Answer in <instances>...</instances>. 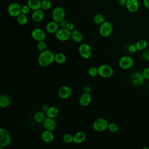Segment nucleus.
<instances>
[{
  "label": "nucleus",
  "mask_w": 149,
  "mask_h": 149,
  "mask_svg": "<svg viewBox=\"0 0 149 149\" xmlns=\"http://www.w3.org/2000/svg\"><path fill=\"white\" fill-rule=\"evenodd\" d=\"M113 31V26L109 22L105 21L103 23L100 24L99 28V33L101 36L103 37H107L109 36Z\"/></svg>",
  "instance_id": "4"
},
{
  "label": "nucleus",
  "mask_w": 149,
  "mask_h": 149,
  "mask_svg": "<svg viewBox=\"0 0 149 149\" xmlns=\"http://www.w3.org/2000/svg\"><path fill=\"white\" fill-rule=\"evenodd\" d=\"M93 21L96 24H101L105 22V17L102 15L98 13L94 16Z\"/></svg>",
  "instance_id": "29"
},
{
  "label": "nucleus",
  "mask_w": 149,
  "mask_h": 149,
  "mask_svg": "<svg viewBox=\"0 0 149 149\" xmlns=\"http://www.w3.org/2000/svg\"><path fill=\"white\" fill-rule=\"evenodd\" d=\"M119 66L123 69H129L134 65L133 59L129 56H122L119 61Z\"/></svg>",
  "instance_id": "8"
},
{
  "label": "nucleus",
  "mask_w": 149,
  "mask_h": 149,
  "mask_svg": "<svg viewBox=\"0 0 149 149\" xmlns=\"http://www.w3.org/2000/svg\"><path fill=\"white\" fill-rule=\"evenodd\" d=\"M143 57L146 59L148 60L149 59V51H146L143 54Z\"/></svg>",
  "instance_id": "41"
},
{
  "label": "nucleus",
  "mask_w": 149,
  "mask_h": 149,
  "mask_svg": "<svg viewBox=\"0 0 149 149\" xmlns=\"http://www.w3.org/2000/svg\"><path fill=\"white\" fill-rule=\"evenodd\" d=\"M148 62H149V59H148Z\"/></svg>",
  "instance_id": "44"
},
{
  "label": "nucleus",
  "mask_w": 149,
  "mask_h": 149,
  "mask_svg": "<svg viewBox=\"0 0 149 149\" xmlns=\"http://www.w3.org/2000/svg\"><path fill=\"white\" fill-rule=\"evenodd\" d=\"M42 123L44 129L53 132L56 129V123L54 120V118L47 116V118L44 120Z\"/></svg>",
  "instance_id": "13"
},
{
  "label": "nucleus",
  "mask_w": 149,
  "mask_h": 149,
  "mask_svg": "<svg viewBox=\"0 0 149 149\" xmlns=\"http://www.w3.org/2000/svg\"><path fill=\"white\" fill-rule=\"evenodd\" d=\"M59 113V111L58 108L52 106V107H49L47 111H45V114L47 116L52 118H55Z\"/></svg>",
  "instance_id": "24"
},
{
  "label": "nucleus",
  "mask_w": 149,
  "mask_h": 149,
  "mask_svg": "<svg viewBox=\"0 0 149 149\" xmlns=\"http://www.w3.org/2000/svg\"><path fill=\"white\" fill-rule=\"evenodd\" d=\"M71 31L66 28H61L55 33L56 38L61 41H65L70 38Z\"/></svg>",
  "instance_id": "10"
},
{
  "label": "nucleus",
  "mask_w": 149,
  "mask_h": 149,
  "mask_svg": "<svg viewBox=\"0 0 149 149\" xmlns=\"http://www.w3.org/2000/svg\"><path fill=\"white\" fill-rule=\"evenodd\" d=\"M143 5L146 9H149V0H143Z\"/></svg>",
  "instance_id": "40"
},
{
  "label": "nucleus",
  "mask_w": 149,
  "mask_h": 149,
  "mask_svg": "<svg viewBox=\"0 0 149 149\" xmlns=\"http://www.w3.org/2000/svg\"><path fill=\"white\" fill-rule=\"evenodd\" d=\"M98 75L104 78L110 77L113 74V70L109 65H101L98 68Z\"/></svg>",
  "instance_id": "6"
},
{
  "label": "nucleus",
  "mask_w": 149,
  "mask_h": 149,
  "mask_svg": "<svg viewBox=\"0 0 149 149\" xmlns=\"http://www.w3.org/2000/svg\"><path fill=\"white\" fill-rule=\"evenodd\" d=\"M109 123L105 118L97 119L93 124V129L97 132H102L108 129Z\"/></svg>",
  "instance_id": "3"
},
{
  "label": "nucleus",
  "mask_w": 149,
  "mask_h": 149,
  "mask_svg": "<svg viewBox=\"0 0 149 149\" xmlns=\"http://www.w3.org/2000/svg\"><path fill=\"white\" fill-rule=\"evenodd\" d=\"M11 102L12 98L9 95L4 94L0 96V107L2 108H5L9 106Z\"/></svg>",
  "instance_id": "19"
},
{
  "label": "nucleus",
  "mask_w": 149,
  "mask_h": 149,
  "mask_svg": "<svg viewBox=\"0 0 149 149\" xmlns=\"http://www.w3.org/2000/svg\"><path fill=\"white\" fill-rule=\"evenodd\" d=\"M37 49L40 51L41 52L44 51L45 50L47 49V44L44 41H39L37 43Z\"/></svg>",
  "instance_id": "34"
},
{
  "label": "nucleus",
  "mask_w": 149,
  "mask_h": 149,
  "mask_svg": "<svg viewBox=\"0 0 149 149\" xmlns=\"http://www.w3.org/2000/svg\"><path fill=\"white\" fill-rule=\"evenodd\" d=\"M88 73L91 77H95L98 75V68L95 66L90 67L88 70Z\"/></svg>",
  "instance_id": "33"
},
{
  "label": "nucleus",
  "mask_w": 149,
  "mask_h": 149,
  "mask_svg": "<svg viewBox=\"0 0 149 149\" xmlns=\"http://www.w3.org/2000/svg\"><path fill=\"white\" fill-rule=\"evenodd\" d=\"M59 23L52 20V21H50L49 22L46 26H45V30L47 31V32H48V33L50 34H53V33H55L59 29Z\"/></svg>",
  "instance_id": "17"
},
{
  "label": "nucleus",
  "mask_w": 149,
  "mask_h": 149,
  "mask_svg": "<svg viewBox=\"0 0 149 149\" xmlns=\"http://www.w3.org/2000/svg\"><path fill=\"white\" fill-rule=\"evenodd\" d=\"M11 135L9 131L5 128L0 129V147L1 148L8 147L11 143Z\"/></svg>",
  "instance_id": "2"
},
{
  "label": "nucleus",
  "mask_w": 149,
  "mask_h": 149,
  "mask_svg": "<svg viewBox=\"0 0 149 149\" xmlns=\"http://www.w3.org/2000/svg\"><path fill=\"white\" fill-rule=\"evenodd\" d=\"M54 61L58 64H63L66 61V56L63 53L59 52L55 54Z\"/></svg>",
  "instance_id": "25"
},
{
  "label": "nucleus",
  "mask_w": 149,
  "mask_h": 149,
  "mask_svg": "<svg viewBox=\"0 0 149 149\" xmlns=\"http://www.w3.org/2000/svg\"><path fill=\"white\" fill-rule=\"evenodd\" d=\"M55 54L52 51L49 49H46L41 52L38 57V64L42 67H47L49 66L54 62Z\"/></svg>",
  "instance_id": "1"
},
{
  "label": "nucleus",
  "mask_w": 149,
  "mask_h": 149,
  "mask_svg": "<svg viewBox=\"0 0 149 149\" xmlns=\"http://www.w3.org/2000/svg\"><path fill=\"white\" fill-rule=\"evenodd\" d=\"M44 17V13L42 9H39L34 10L31 15L32 20L36 23H39L41 22Z\"/></svg>",
  "instance_id": "18"
},
{
  "label": "nucleus",
  "mask_w": 149,
  "mask_h": 149,
  "mask_svg": "<svg viewBox=\"0 0 149 149\" xmlns=\"http://www.w3.org/2000/svg\"><path fill=\"white\" fill-rule=\"evenodd\" d=\"M68 23V22L66 20H63L62 21L61 23H59L61 28H66Z\"/></svg>",
  "instance_id": "39"
},
{
  "label": "nucleus",
  "mask_w": 149,
  "mask_h": 149,
  "mask_svg": "<svg viewBox=\"0 0 149 149\" xmlns=\"http://www.w3.org/2000/svg\"><path fill=\"white\" fill-rule=\"evenodd\" d=\"M80 55L84 59H88L92 54L90 46L87 43L81 44L78 48Z\"/></svg>",
  "instance_id": "7"
},
{
  "label": "nucleus",
  "mask_w": 149,
  "mask_h": 149,
  "mask_svg": "<svg viewBox=\"0 0 149 149\" xmlns=\"http://www.w3.org/2000/svg\"><path fill=\"white\" fill-rule=\"evenodd\" d=\"M52 17L53 20L59 23H61L65 18V12L64 9L61 6H57L54 8L52 12Z\"/></svg>",
  "instance_id": "5"
},
{
  "label": "nucleus",
  "mask_w": 149,
  "mask_h": 149,
  "mask_svg": "<svg viewBox=\"0 0 149 149\" xmlns=\"http://www.w3.org/2000/svg\"><path fill=\"white\" fill-rule=\"evenodd\" d=\"M119 5L122 6H126V1L127 0H118Z\"/></svg>",
  "instance_id": "42"
},
{
  "label": "nucleus",
  "mask_w": 149,
  "mask_h": 149,
  "mask_svg": "<svg viewBox=\"0 0 149 149\" xmlns=\"http://www.w3.org/2000/svg\"><path fill=\"white\" fill-rule=\"evenodd\" d=\"M50 1H51V0H50Z\"/></svg>",
  "instance_id": "45"
},
{
  "label": "nucleus",
  "mask_w": 149,
  "mask_h": 149,
  "mask_svg": "<svg viewBox=\"0 0 149 149\" xmlns=\"http://www.w3.org/2000/svg\"><path fill=\"white\" fill-rule=\"evenodd\" d=\"M41 138L42 141L46 143L52 142L54 139V135L51 131L44 130L41 134Z\"/></svg>",
  "instance_id": "20"
},
{
  "label": "nucleus",
  "mask_w": 149,
  "mask_h": 149,
  "mask_svg": "<svg viewBox=\"0 0 149 149\" xmlns=\"http://www.w3.org/2000/svg\"><path fill=\"white\" fill-rule=\"evenodd\" d=\"M63 141L67 144L73 142V135L70 133H66L63 136Z\"/></svg>",
  "instance_id": "31"
},
{
  "label": "nucleus",
  "mask_w": 149,
  "mask_h": 149,
  "mask_svg": "<svg viewBox=\"0 0 149 149\" xmlns=\"http://www.w3.org/2000/svg\"><path fill=\"white\" fill-rule=\"evenodd\" d=\"M108 129L109 130V132L112 133H116L119 130V126L116 123H109Z\"/></svg>",
  "instance_id": "32"
},
{
  "label": "nucleus",
  "mask_w": 149,
  "mask_h": 149,
  "mask_svg": "<svg viewBox=\"0 0 149 149\" xmlns=\"http://www.w3.org/2000/svg\"><path fill=\"white\" fill-rule=\"evenodd\" d=\"M27 4L33 10H36L41 8V0H27Z\"/></svg>",
  "instance_id": "23"
},
{
  "label": "nucleus",
  "mask_w": 149,
  "mask_h": 149,
  "mask_svg": "<svg viewBox=\"0 0 149 149\" xmlns=\"http://www.w3.org/2000/svg\"><path fill=\"white\" fill-rule=\"evenodd\" d=\"M34 120L37 123H41L43 122L45 118V113L43 111H39L36 112L34 115Z\"/></svg>",
  "instance_id": "26"
},
{
  "label": "nucleus",
  "mask_w": 149,
  "mask_h": 149,
  "mask_svg": "<svg viewBox=\"0 0 149 149\" xmlns=\"http://www.w3.org/2000/svg\"><path fill=\"white\" fill-rule=\"evenodd\" d=\"M137 48L135 45L133 44H130L129 47H128V51L130 52V53H134L136 51Z\"/></svg>",
  "instance_id": "37"
},
{
  "label": "nucleus",
  "mask_w": 149,
  "mask_h": 149,
  "mask_svg": "<svg viewBox=\"0 0 149 149\" xmlns=\"http://www.w3.org/2000/svg\"><path fill=\"white\" fill-rule=\"evenodd\" d=\"M125 6L129 12L134 13L139 10L140 4L138 0H127Z\"/></svg>",
  "instance_id": "14"
},
{
  "label": "nucleus",
  "mask_w": 149,
  "mask_h": 149,
  "mask_svg": "<svg viewBox=\"0 0 149 149\" xmlns=\"http://www.w3.org/2000/svg\"><path fill=\"white\" fill-rule=\"evenodd\" d=\"M147 42L144 40H140L135 44L137 49L139 51L144 50L147 48Z\"/></svg>",
  "instance_id": "28"
},
{
  "label": "nucleus",
  "mask_w": 149,
  "mask_h": 149,
  "mask_svg": "<svg viewBox=\"0 0 149 149\" xmlns=\"http://www.w3.org/2000/svg\"><path fill=\"white\" fill-rule=\"evenodd\" d=\"M58 94L62 99H68L71 97L72 94V90L70 87L64 86L59 88L58 91Z\"/></svg>",
  "instance_id": "12"
},
{
  "label": "nucleus",
  "mask_w": 149,
  "mask_h": 149,
  "mask_svg": "<svg viewBox=\"0 0 149 149\" xmlns=\"http://www.w3.org/2000/svg\"><path fill=\"white\" fill-rule=\"evenodd\" d=\"M30 10H31V9L30 8V7L28 6L27 4L22 6V13L26 15L30 12Z\"/></svg>",
  "instance_id": "35"
},
{
  "label": "nucleus",
  "mask_w": 149,
  "mask_h": 149,
  "mask_svg": "<svg viewBox=\"0 0 149 149\" xmlns=\"http://www.w3.org/2000/svg\"><path fill=\"white\" fill-rule=\"evenodd\" d=\"M142 74L144 76V77L146 79H149V68H145L143 72H142Z\"/></svg>",
  "instance_id": "36"
},
{
  "label": "nucleus",
  "mask_w": 149,
  "mask_h": 149,
  "mask_svg": "<svg viewBox=\"0 0 149 149\" xmlns=\"http://www.w3.org/2000/svg\"><path fill=\"white\" fill-rule=\"evenodd\" d=\"M86 133L83 131H79L73 135V142L76 144H80L83 143L86 140Z\"/></svg>",
  "instance_id": "21"
},
{
  "label": "nucleus",
  "mask_w": 149,
  "mask_h": 149,
  "mask_svg": "<svg viewBox=\"0 0 149 149\" xmlns=\"http://www.w3.org/2000/svg\"><path fill=\"white\" fill-rule=\"evenodd\" d=\"M144 77L142 74V73L136 72L134 73L131 78V80L132 83L135 86H140L143 84Z\"/></svg>",
  "instance_id": "16"
},
{
  "label": "nucleus",
  "mask_w": 149,
  "mask_h": 149,
  "mask_svg": "<svg viewBox=\"0 0 149 149\" xmlns=\"http://www.w3.org/2000/svg\"><path fill=\"white\" fill-rule=\"evenodd\" d=\"M91 100L92 98L90 94L84 92V93L80 95L79 99V102L80 105L83 107H87L90 105L91 102Z\"/></svg>",
  "instance_id": "15"
},
{
  "label": "nucleus",
  "mask_w": 149,
  "mask_h": 149,
  "mask_svg": "<svg viewBox=\"0 0 149 149\" xmlns=\"http://www.w3.org/2000/svg\"><path fill=\"white\" fill-rule=\"evenodd\" d=\"M66 29H67L70 31H73L74 29V24L72 23L68 22L67 25H66Z\"/></svg>",
  "instance_id": "38"
},
{
  "label": "nucleus",
  "mask_w": 149,
  "mask_h": 149,
  "mask_svg": "<svg viewBox=\"0 0 149 149\" xmlns=\"http://www.w3.org/2000/svg\"><path fill=\"white\" fill-rule=\"evenodd\" d=\"M52 6V3L50 0H42L41 1V8L42 10H48Z\"/></svg>",
  "instance_id": "30"
},
{
  "label": "nucleus",
  "mask_w": 149,
  "mask_h": 149,
  "mask_svg": "<svg viewBox=\"0 0 149 149\" xmlns=\"http://www.w3.org/2000/svg\"><path fill=\"white\" fill-rule=\"evenodd\" d=\"M16 20H17V22L20 25L23 26V25H25L27 23L28 18L26 14L21 13L19 16H17L16 17Z\"/></svg>",
  "instance_id": "27"
},
{
  "label": "nucleus",
  "mask_w": 149,
  "mask_h": 149,
  "mask_svg": "<svg viewBox=\"0 0 149 149\" xmlns=\"http://www.w3.org/2000/svg\"><path fill=\"white\" fill-rule=\"evenodd\" d=\"M70 38L73 41L76 42H80L82 41L83 36L80 31L77 29H74L71 31Z\"/></svg>",
  "instance_id": "22"
},
{
  "label": "nucleus",
  "mask_w": 149,
  "mask_h": 149,
  "mask_svg": "<svg viewBox=\"0 0 149 149\" xmlns=\"http://www.w3.org/2000/svg\"><path fill=\"white\" fill-rule=\"evenodd\" d=\"M8 13L12 17H17L22 13V6L17 2H12L8 7Z\"/></svg>",
  "instance_id": "9"
},
{
  "label": "nucleus",
  "mask_w": 149,
  "mask_h": 149,
  "mask_svg": "<svg viewBox=\"0 0 149 149\" xmlns=\"http://www.w3.org/2000/svg\"><path fill=\"white\" fill-rule=\"evenodd\" d=\"M83 90H84V93H90V91H91V89H90V87L89 86H85L84 88H83Z\"/></svg>",
  "instance_id": "43"
},
{
  "label": "nucleus",
  "mask_w": 149,
  "mask_h": 149,
  "mask_svg": "<svg viewBox=\"0 0 149 149\" xmlns=\"http://www.w3.org/2000/svg\"><path fill=\"white\" fill-rule=\"evenodd\" d=\"M31 35L32 38L37 42L44 41L46 37L45 32L40 28H36L33 29L31 31Z\"/></svg>",
  "instance_id": "11"
}]
</instances>
